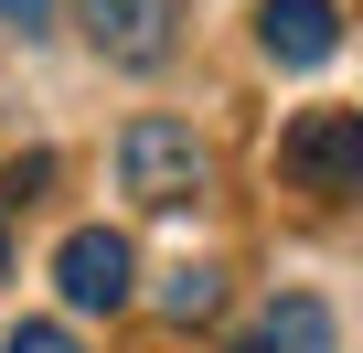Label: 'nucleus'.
Returning a JSON list of instances; mask_svg holds the SVG:
<instances>
[{
    "label": "nucleus",
    "instance_id": "1",
    "mask_svg": "<svg viewBox=\"0 0 363 353\" xmlns=\"http://www.w3.org/2000/svg\"><path fill=\"white\" fill-rule=\"evenodd\" d=\"M118 183H128L150 214L193 204V193H203V139L182 129V118H128V129H118Z\"/></svg>",
    "mask_w": 363,
    "mask_h": 353
},
{
    "label": "nucleus",
    "instance_id": "2",
    "mask_svg": "<svg viewBox=\"0 0 363 353\" xmlns=\"http://www.w3.org/2000/svg\"><path fill=\"white\" fill-rule=\"evenodd\" d=\"M278 171H289L299 193L342 204V193L363 183V107H299L289 139H278Z\"/></svg>",
    "mask_w": 363,
    "mask_h": 353
},
{
    "label": "nucleus",
    "instance_id": "3",
    "mask_svg": "<svg viewBox=\"0 0 363 353\" xmlns=\"http://www.w3.org/2000/svg\"><path fill=\"white\" fill-rule=\"evenodd\" d=\"M75 22L107 65H160L182 43V0H75Z\"/></svg>",
    "mask_w": 363,
    "mask_h": 353
},
{
    "label": "nucleus",
    "instance_id": "4",
    "mask_svg": "<svg viewBox=\"0 0 363 353\" xmlns=\"http://www.w3.org/2000/svg\"><path fill=\"white\" fill-rule=\"evenodd\" d=\"M54 278H65V300H75V310H128V289H139V257H128V236H107V225H75V236L54 246Z\"/></svg>",
    "mask_w": 363,
    "mask_h": 353
},
{
    "label": "nucleus",
    "instance_id": "5",
    "mask_svg": "<svg viewBox=\"0 0 363 353\" xmlns=\"http://www.w3.org/2000/svg\"><path fill=\"white\" fill-rule=\"evenodd\" d=\"M257 43H267V65L310 75V65L342 54V11H331V0H267V11H257Z\"/></svg>",
    "mask_w": 363,
    "mask_h": 353
},
{
    "label": "nucleus",
    "instance_id": "6",
    "mask_svg": "<svg viewBox=\"0 0 363 353\" xmlns=\"http://www.w3.org/2000/svg\"><path fill=\"white\" fill-rule=\"evenodd\" d=\"M235 353H342L331 300H320V289H278V300L246 321V342H235Z\"/></svg>",
    "mask_w": 363,
    "mask_h": 353
},
{
    "label": "nucleus",
    "instance_id": "7",
    "mask_svg": "<svg viewBox=\"0 0 363 353\" xmlns=\"http://www.w3.org/2000/svg\"><path fill=\"white\" fill-rule=\"evenodd\" d=\"M214 300H225V278H214V268H171V278H160V310H171V321H203Z\"/></svg>",
    "mask_w": 363,
    "mask_h": 353
},
{
    "label": "nucleus",
    "instance_id": "8",
    "mask_svg": "<svg viewBox=\"0 0 363 353\" xmlns=\"http://www.w3.org/2000/svg\"><path fill=\"white\" fill-rule=\"evenodd\" d=\"M0 353H86V342H75L65 321H22V332H11V342H0Z\"/></svg>",
    "mask_w": 363,
    "mask_h": 353
},
{
    "label": "nucleus",
    "instance_id": "9",
    "mask_svg": "<svg viewBox=\"0 0 363 353\" xmlns=\"http://www.w3.org/2000/svg\"><path fill=\"white\" fill-rule=\"evenodd\" d=\"M0 22H22V33H43V22H54V0H0Z\"/></svg>",
    "mask_w": 363,
    "mask_h": 353
},
{
    "label": "nucleus",
    "instance_id": "10",
    "mask_svg": "<svg viewBox=\"0 0 363 353\" xmlns=\"http://www.w3.org/2000/svg\"><path fill=\"white\" fill-rule=\"evenodd\" d=\"M0 268H11V236H0Z\"/></svg>",
    "mask_w": 363,
    "mask_h": 353
}]
</instances>
